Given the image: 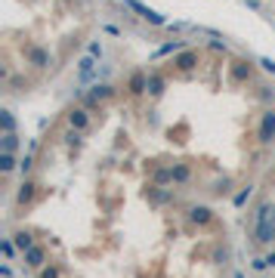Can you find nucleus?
<instances>
[{
  "label": "nucleus",
  "mask_w": 275,
  "mask_h": 278,
  "mask_svg": "<svg viewBox=\"0 0 275 278\" xmlns=\"http://www.w3.org/2000/svg\"><path fill=\"white\" fill-rule=\"evenodd\" d=\"M189 220H192L195 226H207V223L213 220V210L204 207V204H195V207H189Z\"/></svg>",
  "instance_id": "nucleus-3"
},
{
  "label": "nucleus",
  "mask_w": 275,
  "mask_h": 278,
  "mask_svg": "<svg viewBox=\"0 0 275 278\" xmlns=\"http://www.w3.org/2000/svg\"><path fill=\"white\" fill-rule=\"evenodd\" d=\"M161 87H164V84H161V77H151V81H148V87H145V90H148V93H155V96H158V93H161Z\"/></svg>",
  "instance_id": "nucleus-14"
},
{
  "label": "nucleus",
  "mask_w": 275,
  "mask_h": 278,
  "mask_svg": "<svg viewBox=\"0 0 275 278\" xmlns=\"http://www.w3.org/2000/svg\"><path fill=\"white\" fill-rule=\"evenodd\" d=\"M266 263H269V266H275V254H269V257H266Z\"/></svg>",
  "instance_id": "nucleus-23"
},
{
  "label": "nucleus",
  "mask_w": 275,
  "mask_h": 278,
  "mask_svg": "<svg viewBox=\"0 0 275 278\" xmlns=\"http://www.w3.org/2000/svg\"><path fill=\"white\" fill-rule=\"evenodd\" d=\"M90 56H93V59L102 56V47H99V44H90Z\"/></svg>",
  "instance_id": "nucleus-20"
},
{
  "label": "nucleus",
  "mask_w": 275,
  "mask_h": 278,
  "mask_svg": "<svg viewBox=\"0 0 275 278\" xmlns=\"http://www.w3.org/2000/svg\"><path fill=\"white\" fill-rule=\"evenodd\" d=\"M13 244L25 254V251H31V248H34V235H31V232H25V229H19V232L13 235Z\"/></svg>",
  "instance_id": "nucleus-5"
},
{
  "label": "nucleus",
  "mask_w": 275,
  "mask_h": 278,
  "mask_svg": "<svg viewBox=\"0 0 275 278\" xmlns=\"http://www.w3.org/2000/svg\"><path fill=\"white\" fill-rule=\"evenodd\" d=\"M130 87H133V93H142V87H148V84L142 81V74H136L133 81H130Z\"/></svg>",
  "instance_id": "nucleus-15"
},
{
  "label": "nucleus",
  "mask_w": 275,
  "mask_h": 278,
  "mask_svg": "<svg viewBox=\"0 0 275 278\" xmlns=\"http://www.w3.org/2000/svg\"><path fill=\"white\" fill-rule=\"evenodd\" d=\"M192 62H195V56H192V53H189V56H182V59H179V65H182V68H189V65H192Z\"/></svg>",
  "instance_id": "nucleus-21"
},
{
  "label": "nucleus",
  "mask_w": 275,
  "mask_h": 278,
  "mask_svg": "<svg viewBox=\"0 0 275 278\" xmlns=\"http://www.w3.org/2000/svg\"><path fill=\"white\" fill-rule=\"evenodd\" d=\"M68 121H71L74 130H87V127H90V117H87V111H81V108L71 111V114H68Z\"/></svg>",
  "instance_id": "nucleus-6"
},
{
  "label": "nucleus",
  "mask_w": 275,
  "mask_h": 278,
  "mask_svg": "<svg viewBox=\"0 0 275 278\" xmlns=\"http://www.w3.org/2000/svg\"><path fill=\"white\" fill-rule=\"evenodd\" d=\"M108 93H111V87H96V90H93L90 96H93V99H105Z\"/></svg>",
  "instance_id": "nucleus-16"
},
{
  "label": "nucleus",
  "mask_w": 275,
  "mask_h": 278,
  "mask_svg": "<svg viewBox=\"0 0 275 278\" xmlns=\"http://www.w3.org/2000/svg\"><path fill=\"white\" fill-rule=\"evenodd\" d=\"M93 71H96L93 56H84V59H81V68H77V77H81V81H90V77H93Z\"/></svg>",
  "instance_id": "nucleus-8"
},
{
  "label": "nucleus",
  "mask_w": 275,
  "mask_h": 278,
  "mask_svg": "<svg viewBox=\"0 0 275 278\" xmlns=\"http://www.w3.org/2000/svg\"><path fill=\"white\" fill-rule=\"evenodd\" d=\"M248 195H251V189H248V192H241V195H238V198H235V204H238V207H241V204H245V201H248Z\"/></svg>",
  "instance_id": "nucleus-19"
},
{
  "label": "nucleus",
  "mask_w": 275,
  "mask_h": 278,
  "mask_svg": "<svg viewBox=\"0 0 275 278\" xmlns=\"http://www.w3.org/2000/svg\"><path fill=\"white\" fill-rule=\"evenodd\" d=\"M13 248H16L13 241H4V254H7V257H13Z\"/></svg>",
  "instance_id": "nucleus-22"
},
{
  "label": "nucleus",
  "mask_w": 275,
  "mask_h": 278,
  "mask_svg": "<svg viewBox=\"0 0 275 278\" xmlns=\"http://www.w3.org/2000/svg\"><path fill=\"white\" fill-rule=\"evenodd\" d=\"M13 148H16V136L7 133V136H4V151H13Z\"/></svg>",
  "instance_id": "nucleus-17"
},
{
  "label": "nucleus",
  "mask_w": 275,
  "mask_h": 278,
  "mask_svg": "<svg viewBox=\"0 0 275 278\" xmlns=\"http://www.w3.org/2000/svg\"><path fill=\"white\" fill-rule=\"evenodd\" d=\"M31 195H34V182H25V186H22V192H19V204L31 201Z\"/></svg>",
  "instance_id": "nucleus-12"
},
{
  "label": "nucleus",
  "mask_w": 275,
  "mask_h": 278,
  "mask_svg": "<svg viewBox=\"0 0 275 278\" xmlns=\"http://www.w3.org/2000/svg\"><path fill=\"white\" fill-rule=\"evenodd\" d=\"M4 127H7V133H13V127H16V124H13V114H10V111H4Z\"/></svg>",
  "instance_id": "nucleus-18"
},
{
  "label": "nucleus",
  "mask_w": 275,
  "mask_h": 278,
  "mask_svg": "<svg viewBox=\"0 0 275 278\" xmlns=\"http://www.w3.org/2000/svg\"><path fill=\"white\" fill-rule=\"evenodd\" d=\"M16 167V158H13V151H4L0 155V173H10Z\"/></svg>",
  "instance_id": "nucleus-10"
},
{
  "label": "nucleus",
  "mask_w": 275,
  "mask_h": 278,
  "mask_svg": "<svg viewBox=\"0 0 275 278\" xmlns=\"http://www.w3.org/2000/svg\"><path fill=\"white\" fill-rule=\"evenodd\" d=\"M25 263H28L31 269H37V272H41V269L47 266V248H41V244H34L31 251H25Z\"/></svg>",
  "instance_id": "nucleus-2"
},
{
  "label": "nucleus",
  "mask_w": 275,
  "mask_h": 278,
  "mask_svg": "<svg viewBox=\"0 0 275 278\" xmlns=\"http://www.w3.org/2000/svg\"><path fill=\"white\" fill-rule=\"evenodd\" d=\"M62 272H59V266H44L41 272H37V278H59Z\"/></svg>",
  "instance_id": "nucleus-13"
},
{
  "label": "nucleus",
  "mask_w": 275,
  "mask_h": 278,
  "mask_svg": "<svg viewBox=\"0 0 275 278\" xmlns=\"http://www.w3.org/2000/svg\"><path fill=\"white\" fill-rule=\"evenodd\" d=\"M275 136V111H269L263 117V124H260V142H272Z\"/></svg>",
  "instance_id": "nucleus-4"
},
{
  "label": "nucleus",
  "mask_w": 275,
  "mask_h": 278,
  "mask_svg": "<svg viewBox=\"0 0 275 278\" xmlns=\"http://www.w3.org/2000/svg\"><path fill=\"white\" fill-rule=\"evenodd\" d=\"M170 170H173V182H189V176H192L189 164H173Z\"/></svg>",
  "instance_id": "nucleus-9"
},
{
  "label": "nucleus",
  "mask_w": 275,
  "mask_h": 278,
  "mask_svg": "<svg viewBox=\"0 0 275 278\" xmlns=\"http://www.w3.org/2000/svg\"><path fill=\"white\" fill-rule=\"evenodd\" d=\"M28 56H31V62H34V65H47V62H50V56H47L44 50H31Z\"/></svg>",
  "instance_id": "nucleus-11"
},
{
  "label": "nucleus",
  "mask_w": 275,
  "mask_h": 278,
  "mask_svg": "<svg viewBox=\"0 0 275 278\" xmlns=\"http://www.w3.org/2000/svg\"><path fill=\"white\" fill-rule=\"evenodd\" d=\"M130 7H133V10H136V13H139V16H142V19H148V22H151V25H161V22H164V19H161V16H158V13H151V10H148V7H142V4H136V0H130Z\"/></svg>",
  "instance_id": "nucleus-7"
},
{
  "label": "nucleus",
  "mask_w": 275,
  "mask_h": 278,
  "mask_svg": "<svg viewBox=\"0 0 275 278\" xmlns=\"http://www.w3.org/2000/svg\"><path fill=\"white\" fill-rule=\"evenodd\" d=\"M254 241L272 244L275 241V204H260L254 213Z\"/></svg>",
  "instance_id": "nucleus-1"
}]
</instances>
